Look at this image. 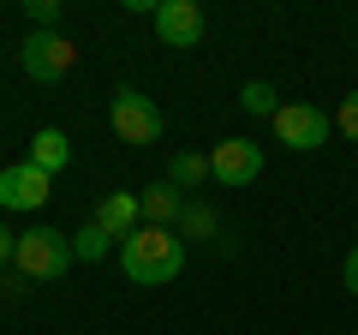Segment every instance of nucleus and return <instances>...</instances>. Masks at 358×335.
<instances>
[{
  "instance_id": "9b49d317",
  "label": "nucleus",
  "mask_w": 358,
  "mask_h": 335,
  "mask_svg": "<svg viewBox=\"0 0 358 335\" xmlns=\"http://www.w3.org/2000/svg\"><path fill=\"white\" fill-rule=\"evenodd\" d=\"M24 162H36L42 174H48V180H54V174H60V168L72 162V138H66L60 126H42L36 138H30V156H24Z\"/></svg>"
},
{
  "instance_id": "0eeeda50",
  "label": "nucleus",
  "mask_w": 358,
  "mask_h": 335,
  "mask_svg": "<svg viewBox=\"0 0 358 335\" xmlns=\"http://www.w3.org/2000/svg\"><path fill=\"white\" fill-rule=\"evenodd\" d=\"M155 36L167 48H197L203 42V6L197 0H162L155 6Z\"/></svg>"
},
{
  "instance_id": "f8f14e48",
  "label": "nucleus",
  "mask_w": 358,
  "mask_h": 335,
  "mask_svg": "<svg viewBox=\"0 0 358 335\" xmlns=\"http://www.w3.org/2000/svg\"><path fill=\"white\" fill-rule=\"evenodd\" d=\"M173 233H179V240H215V233H221V216H215L209 204H197V198H185V210H179Z\"/></svg>"
},
{
  "instance_id": "dca6fc26",
  "label": "nucleus",
  "mask_w": 358,
  "mask_h": 335,
  "mask_svg": "<svg viewBox=\"0 0 358 335\" xmlns=\"http://www.w3.org/2000/svg\"><path fill=\"white\" fill-rule=\"evenodd\" d=\"M24 13L36 18V30H60V0H24Z\"/></svg>"
},
{
  "instance_id": "7ed1b4c3",
  "label": "nucleus",
  "mask_w": 358,
  "mask_h": 335,
  "mask_svg": "<svg viewBox=\"0 0 358 335\" xmlns=\"http://www.w3.org/2000/svg\"><path fill=\"white\" fill-rule=\"evenodd\" d=\"M108 126H114L120 144H138V150H143V144H162L167 120H162V108H155L138 84H120L114 102H108Z\"/></svg>"
},
{
  "instance_id": "39448f33",
  "label": "nucleus",
  "mask_w": 358,
  "mask_h": 335,
  "mask_svg": "<svg viewBox=\"0 0 358 335\" xmlns=\"http://www.w3.org/2000/svg\"><path fill=\"white\" fill-rule=\"evenodd\" d=\"M268 126H275V138H281L287 150L305 156V150H322V144H329V126H334V120L322 114V108H310V102H281Z\"/></svg>"
},
{
  "instance_id": "a211bd4d",
  "label": "nucleus",
  "mask_w": 358,
  "mask_h": 335,
  "mask_svg": "<svg viewBox=\"0 0 358 335\" xmlns=\"http://www.w3.org/2000/svg\"><path fill=\"white\" fill-rule=\"evenodd\" d=\"M341 282H346V294H358V245L346 252V264H341Z\"/></svg>"
},
{
  "instance_id": "4468645a",
  "label": "nucleus",
  "mask_w": 358,
  "mask_h": 335,
  "mask_svg": "<svg viewBox=\"0 0 358 335\" xmlns=\"http://www.w3.org/2000/svg\"><path fill=\"white\" fill-rule=\"evenodd\" d=\"M239 108H245V114H268V120H275V108H281V102H275V84L251 78V84L239 90Z\"/></svg>"
},
{
  "instance_id": "f3484780",
  "label": "nucleus",
  "mask_w": 358,
  "mask_h": 335,
  "mask_svg": "<svg viewBox=\"0 0 358 335\" xmlns=\"http://www.w3.org/2000/svg\"><path fill=\"white\" fill-rule=\"evenodd\" d=\"M334 126L346 132V144H358V90L341 96V114H334Z\"/></svg>"
},
{
  "instance_id": "9d476101",
  "label": "nucleus",
  "mask_w": 358,
  "mask_h": 335,
  "mask_svg": "<svg viewBox=\"0 0 358 335\" xmlns=\"http://www.w3.org/2000/svg\"><path fill=\"white\" fill-rule=\"evenodd\" d=\"M138 204H143V228H173L179 210H185V192H179L173 180H155V186L138 192Z\"/></svg>"
},
{
  "instance_id": "f03ea898",
  "label": "nucleus",
  "mask_w": 358,
  "mask_h": 335,
  "mask_svg": "<svg viewBox=\"0 0 358 335\" xmlns=\"http://www.w3.org/2000/svg\"><path fill=\"white\" fill-rule=\"evenodd\" d=\"M72 264H78L72 233H60V228H24L18 245H13V270L24 282H60Z\"/></svg>"
},
{
  "instance_id": "1a4fd4ad",
  "label": "nucleus",
  "mask_w": 358,
  "mask_h": 335,
  "mask_svg": "<svg viewBox=\"0 0 358 335\" xmlns=\"http://www.w3.org/2000/svg\"><path fill=\"white\" fill-rule=\"evenodd\" d=\"M96 228L108 233V240H131V233L143 228V204H138V192H108L102 204H96Z\"/></svg>"
},
{
  "instance_id": "6ab92c4d",
  "label": "nucleus",
  "mask_w": 358,
  "mask_h": 335,
  "mask_svg": "<svg viewBox=\"0 0 358 335\" xmlns=\"http://www.w3.org/2000/svg\"><path fill=\"white\" fill-rule=\"evenodd\" d=\"M13 245H18V233H13V228H0V264H13Z\"/></svg>"
},
{
  "instance_id": "20e7f679",
  "label": "nucleus",
  "mask_w": 358,
  "mask_h": 335,
  "mask_svg": "<svg viewBox=\"0 0 358 335\" xmlns=\"http://www.w3.org/2000/svg\"><path fill=\"white\" fill-rule=\"evenodd\" d=\"M18 66H24V78H36V84H60L78 66V48L60 30H30V36L18 42Z\"/></svg>"
},
{
  "instance_id": "f257e3e1",
  "label": "nucleus",
  "mask_w": 358,
  "mask_h": 335,
  "mask_svg": "<svg viewBox=\"0 0 358 335\" xmlns=\"http://www.w3.org/2000/svg\"><path fill=\"white\" fill-rule=\"evenodd\" d=\"M120 270L138 287H167L185 270V240L173 228H138L131 240H120Z\"/></svg>"
},
{
  "instance_id": "2eb2a0df",
  "label": "nucleus",
  "mask_w": 358,
  "mask_h": 335,
  "mask_svg": "<svg viewBox=\"0 0 358 335\" xmlns=\"http://www.w3.org/2000/svg\"><path fill=\"white\" fill-rule=\"evenodd\" d=\"M108 245H120V240H108V233L96 228V221H90V228H78V233H72V252H78V258H84V264L108 258Z\"/></svg>"
},
{
  "instance_id": "6e6552de",
  "label": "nucleus",
  "mask_w": 358,
  "mask_h": 335,
  "mask_svg": "<svg viewBox=\"0 0 358 335\" xmlns=\"http://www.w3.org/2000/svg\"><path fill=\"white\" fill-rule=\"evenodd\" d=\"M48 174H42L36 162H13L6 174H0V210H42L48 204Z\"/></svg>"
},
{
  "instance_id": "423d86ee",
  "label": "nucleus",
  "mask_w": 358,
  "mask_h": 335,
  "mask_svg": "<svg viewBox=\"0 0 358 335\" xmlns=\"http://www.w3.org/2000/svg\"><path fill=\"white\" fill-rule=\"evenodd\" d=\"M209 174H215L221 186H251L257 174H263V144H251V138H221L215 150H209Z\"/></svg>"
},
{
  "instance_id": "ddd939ff",
  "label": "nucleus",
  "mask_w": 358,
  "mask_h": 335,
  "mask_svg": "<svg viewBox=\"0 0 358 335\" xmlns=\"http://www.w3.org/2000/svg\"><path fill=\"white\" fill-rule=\"evenodd\" d=\"M167 180H173L179 192H197V186L215 180V174H209V156H203V150H179L173 168H167Z\"/></svg>"
}]
</instances>
